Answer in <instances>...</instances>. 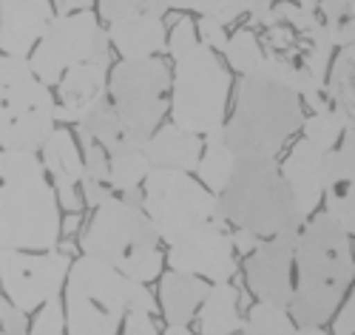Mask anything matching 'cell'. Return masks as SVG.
Masks as SVG:
<instances>
[{"mask_svg": "<svg viewBox=\"0 0 355 335\" xmlns=\"http://www.w3.org/2000/svg\"><path fill=\"white\" fill-rule=\"evenodd\" d=\"M69 248L51 250H0V287L3 295L26 316L37 313L46 301L60 298L69 270Z\"/></svg>", "mask_w": 355, "mask_h": 335, "instance_id": "obj_12", "label": "cell"}, {"mask_svg": "<svg viewBox=\"0 0 355 335\" xmlns=\"http://www.w3.org/2000/svg\"><path fill=\"white\" fill-rule=\"evenodd\" d=\"M51 6L57 15H63V12H74L77 9V0H51Z\"/></svg>", "mask_w": 355, "mask_h": 335, "instance_id": "obj_42", "label": "cell"}, {"mask_svg": "<svg viewBox=\"0 0 355 335\" xmlns=\"http://www.w3.org/2000/svg\"><path fill=\"white\" fill-rule=\"evenodd\" d=\"M54 15L51 0H0V54L28 57Z\"/></svg>", "mask_w": 355, "mask_h": 335, "instance_id": "obj_17", "label": "cell"}, {"mask_svg": "<svg viewBox=\"0 0 355 335\" xmlns=\"http://www.w3.org/2000/svg\"><path fill=\"white\" fill-rule=\"evenodd\" d=\"M299 230H287L270 239L245 259V282L259 301H270L279 307H290L293 298V256Z\"/></svg>", "mask_w": 355, "mask_h": 335, "instance_id": "obj_13", "label": "cell"}, {"mask_svg": "<svg viewBox=\"0 0 355 335\" xmlns=\"http://www.w3.org/2000/svg\"><path fill=\"white\" fill-rule=\"evenodd\" d=\"M324 210L349 233L355 236V176L347 179H333L324 188Z\"/></svg>", "mask_w": 355, "mask_h": 335, "instance_id": "obj_31", "label": "cell"}, {"mask_svg": "<svg viewBox=\"0 0 355 335\" xmlns=\"http://www.w3.org/2000/svg\"><path fill=\"white\" fill-rule=\"evenodd\" d=\"M28 335H66V313H63V301L51 298L35 316V324L28 329Z\"/></svg>", "mask_w": 355, "mask_h": 335, "instance_id": "obj_34", "label": "cell"}, {"mask_svg": "<svg viewBox=\"0 0 355 335\" xmlns=\"http://www.w3.org/2000/svg\"><path fill=\"white\" fill-rule=\"evenodd\" d=\"M233 165H236V157H233V151L225 145L222 128L205 134V148H202L199 165H196V171H193L202 185L208 188L211 194H219V191L227 185Z\"/></svg>", "mask_w": 355, "mask_h": 335, "instance_id": "obj_27", "label": "cell"}, {"mask_svg": "<svg viewBox=\"0 0 355 335\" xmlns=\"http://www.w3.org/2000/svg\"><path fill=\"white\" fill-rule=\"evenodd\" d=\"M162 335H193V332L188 329V324H168V329Z\"/></svg>", "mask_w": 355, "mask_h": 335, "instance_id": "obj_44", "label": "cell"}, {"mask_svg": "<svg viewBox=\"0 0 355 335\" xmlns=\"http://www.w3.org/2000/svg\"><path fill=\"white\" fill-rule=\"evenodd\" d=\"M279 168H282V176H284L287 188L295 199V207H299L302 219L307 222L318 210L324 188H327V182H330L333 151H324V148H318L302 137L290 148L287 160Z\"/></svg>", "mask_w": 355, "mask_h": 335, "instance_id": "obj_15", "label": "cell"}, {"mask_svg": "<svg viewBox=\"0 0 355 335\" xmlns=\"http://www.w3.org/2000/svg\"><path fill=\"white\" fill-rule=\"evenodd\" d=\"M355 282V256L349 233L330 216L315 210L299 227L293 256L290 316L295 324H324L341 307L344 293Z\"/></svg>", "mask_w": 355, "mask_h": 335, "instance_id": "obj_2", "label": "cell"}, {"mask_svg": "<svg viewBox=\"0 0 355 335\" xmlns=\"http://www.w3.org/2000/svg\"><path fill=\"white\" fill-rule=\"evenodd\" d=\"M60 202L37 154L6 151L0 179V250H51L60 245Z\"/></svg>", "mask_w": 355, "mask_h": 335, "instance_id": "obj_4", "label": "cell"}, {"mask_svg": "<svg viewBox=\"0 0 355 335\" xmlns=\"http://www.w3.org/2000/svg\"><path fill=\"white\" fill-rule=\"evenodd\" d=\"M302 134L313 145H318L324 151H333L344 137V126H341V119L333 108H324V111H313L310 117H304Z\"/></svg>", "mask_w": 355, "mask_h": 335, "instance_id": "obj_32", "label": "cell"}, {"mask_svg": "<svg viewBox=\"0 0 355 335\" xmlns=\"http://www.w3.org/2000/svg\"><path fill=\"white\" fill-rule=\"evenodd\" d=\"M333 335H355V287H352L349 298L344 301V307L336 310V318H333Z\"/></svg>", "mask_w": 355, "mask_h": 335, "instance_id": "obj_38", "label": "cell"}, {"mask_svg": "<svg viewBox=\"0 0 355 335\" xmlns=\"http://www.w3.org/2000/svg\"><path fill=\"white\" fill-rule=\"evenodd\" d=\"M222 219L230 227L270 239L304 225L276 157H236L227 185L216 194Z\"/></svg>", "mask_w": 355, "mask_h": 335, "instance_id": "obj_7", "label": "cell"}, {"mask_svg": "<svg viewBox=\"0 0 355 335\" xmlns=\"http://www.w3.org/2000/svg\"><path fill=\"white\" fill-rule=\"evenodd\" d=\"M63 295L66 335H159L157 298L148 284L92 256L71 261Z\"/></svg>", "mask_w": 355, "mask_h": 335, "instance_id": "obj_1", "label": "cell"}, {"mask_svg": "<svg viewBox=\"0 0 355 335\" xmlns=\"http://www.w3.org/2000/svg\"><path fill=\"white\" fill-rule=\"evenodd\" d=\"M165 261L171 270L191 273V276H199L208 284L230 282L236 276V270H239L236 248L230 239V225L227 222L214 225L208 230H202L199 236L168 248Z\"/></svg>", "mask_w": 355, "mask_h": 335, "instance_id": "obj_14", "label": "cell"}, {"mask_svg": "<svg viewBox=\"0 0 355 335\" xmlns=\"http://www.w3.org/2000/svg\"><path fill=\"white\" fill-rule=\"evenodd\" d=\"M196 35H199V40L208 46V49H214V51H225V46H227V37H230V32H227V26L225 23H219L214 15H202L199 20H196Z\"/></svg>", "mask_w": 355, "mask_h": 335, "instance_id": "obj_36", "label": "cell"}, {"mask_svg": "<svg viewBox=\"0 0 355 335\" xmlns=\"http://www.w3.org/2000/svg\"><path fill=\"white\" fill-rule=\"evenodd\" d=\"M74 126H77V137H92L94 142H100L105 148V154H111V151H116V148L125 145V142H137L123 128L120 114H116V108L111 105L108 94L88 105L80 114V119H77Z\"/></svg>", "mask_w": 355, "mask_h": 335, "instance_id": "obj_25", "label": "cell"}, {"mask_svg": "<svg viewBox=\"0 0 355 335\" xmlns=\"http://www.w3.org/2000/svg\"><path fill=\"white\" fill-rule=\"evenodd\" d=\"M225 60L227 66L236 71V74H253L261 69L264 63V46L256 35V28L245 26V28H236V32L227 37V46H225Z\"/></svg>", "mask_w": 355, "mask_h": 335, "instance_id": "obj_28", "label": "cell"}, {"mask_svg": "<svg viewBox=\"0 0 355 335\" xmlns=\"http://www.w3.org/2000/svg\"><path fill=\"white\" fill-rule=\"evenodd\" d=\"M330 108L338 114L344 131H355V43L344 46L330 63L324 83Z\"/></svg>", "mask_w": 355, "mask_h": 335, "instance_id": "obj_24", "label": "cell"}, {"mask_svg": "<svg viewBox=\"0 0 355 335\" xmlns=\"http://www.w3.org/2000/svg\"><path fill=\"white\" fill-rule=\"evenodd\" d=\"M37 154H40V162L54 185L60 207L69 213H80L85 202H83V191H80L83 151H80L77 137L69 128H54Z\"/></svg>", "mask_w": 355, "mask_h": 335, "instance_id": "obj_16", "label": "cell"}, {"mask_svg": "<svg viewBox=\"0 0 355 335\" xmlns=\"http://www.w3.org/2000/svg\"><path fill=\"white\" fill-rule=\"evenodd\" d=\"M171 69L162 57L120 60L108 69V100L131 139L148 142L168 114Z\"/></svg>", "mask_w": 355, "mask_h": 335, "instance_id": "obj_10", "label": "cell"}, {"mask_svg": "<svg viewBox=\"0 0 355 335\" xmlns=\"http://www.w3.org/2000/svg\"><path fill=\"white\" fill-rule=\"evenodd\" d=\"M80 250L142 284L162 276L165 253L154 222L142 205H131L120 196L94 207L80 236Z\"/></svg>", "mask_w": 355, "mask_h": 335, "instance_id": "obj_6", "label": "cell"}, {"mask_svg": "<svg viewBox=\"0 0 355 335\" xmlns=\"http://www.w3.org/2000/svg\"><path fill=\"white\" fill-rule=\"evenodd\" d=\"M199 335H233L242 329V316H239V287L230 282H216L205 293L199 310Z\"/></svg>", "mask_w": 355, "mask_h": 335, "instance_id": "obj_22", "label": "cell"}, {"mask_svg": "<svg viewBox=\"0 0 355 335\" xmlns=\"http://www.w3.org/2000/svg\"><path fill=\"white\" fill-rule=\"evenodd\" d=\"M304 103L293 88L268 74H242L236 85V108L222 134L233 157H279L293 134L302 131Z\"/></svg>", "mask_w": 355, "mask_h": 335, "instance_id": "obj_5", "label": "cell"}, {"mask_svg": "<svg viewBox=\"0 0 355 335\" xmlns=\"http://www.w3.org/2000/svg\"><path fill=\"white\" fill-rule=\"evenodd\" d=\"M165 0L157 6L145 9L134 17L108 23V43L116 49L120 60H142V57H159L168 49V28H165Z\"/></svg>", "mask_w": 355, "mask_h": 335, "instance_id": "obj_18", "label": "cell"}, {"mask_svg": "<svg viewBox=\"0 0 355 335\" xmlns=\"http://www.w3.org/2000/svg\"><path fill=\"white\" fill-rule=\"evenodd\" d=\"M219 0H165L168 9H176V12H193V15H211L216 9Z\"/></svg>", "mask_w": 355, "mask_h": 335, "instance_id": "obj_39", "label": "cell"}, {"mask_svg": "<svg viewBox=\"0 0 355 335\" xmlns=\"http://www.w3.org/2000/svg\"><path fill=\"white\" fill-rule=\"evenodd\" d=\"M54 128V91L35 74L28 57L0 54V148L37 154Z\"/></svg>", "mask_w": 355, "mask_h": 335, "instance_id": "obj_8", "label": "cell"}, {"mask_svg": "<svg viewBox=\"0 0 355 335\" xmlns=\"http://www.w3.org/2000/svg\"><path fill=\"white\" fill-rule=\"evenodd\" d=\"M208 282L191 276V273H180V270H168L159 279V304L168 324H188L191 318H196V310L208 293Z\"/></svg>", "mask_w": 355, "mask_h": 335, "instance_id": "obj_21", "label": "cell"}, {"mask_svg": "<svg viewBox=\"0 0 355 335\" xmlns=\"http://www.w3.org/2000/svg\"><path fill=\"white\" fill-rule=\"evenodd\" d=\"M293 335H330V332H324L321 324H295Z\"/></svg>", "mask_w": 355, "mask_h": 335, "instance_id": "obj_41", "label": "cell"}, {"mask_svg": "<svg viewBox=\"0 0 355 335\" xmlns=\"http://www.w3.org/2000/svg\"><path fill=\"white\" fill-rule=\"evenodd\" d=\"M202 148H205V139L193 131H185L176 123H168V126H159L148 142L142 145L145 151V160L151 168H159V171H182V173H193L196 165H199V157H202Z\"/></svg>", "mask_w": 355, "mask_h": 335, "instance_id": "obj_20", "label": "cell"}, {"mask_svg": "<svg viewBox=\"0 0 355 335\" xmlns=\"http://www.w3.org/2000/svg\"><path fill=\"white\" fill-rule=\"evenodd\" d=\"M273 3L276 0H219L211 15L225 26L236 23L239 17H250V26H261L264 17L270 15Z\"/></svg>", "mask_w": 355, "mask_h": 335, "instance_id": "obj_33", "label": "cell"}, {"mask_svg": "<svg viewBox=\"0 0 355 335\" xmlns=\"http://www.w3.org/2000/svg\"><path fill=\"white\" fill-rule=\"evenodd\" d=\"M142 210L168 248L225 222L216 194H211L193 173L182 171H148L142 182Z\"/></svg>", "mask_w": 355, "mask_h": 335, "instance_id": "obj_9", "label": "cell"}, {"mask_svg": "<svg viewBox=\"0 0 355 335\" xmlns=\"http://www.w3.org/2000/svg\"><path fill=\"white\" fill-rule=\"evenodd\" d=\"M108 69L111 63H80L71 66L57 83V123H77L80 114L108 94Z\"/></svg>", "mask_w": 355, "mask_h": 335, "instance_id": "obj_19", "label": "cell"}, {"mask_svg": "<svg viewBox=\"0 0 355 335\" xmlns=\"http://www.w3.org/2000/svg\"><path fill=\"white\" fill-rule=\"evenodd\" d=\"M318 17L336 49L355 43V0H318Z\"/></svg>", "mask_w": 355, "mask_h": 335, "instance_id": "obj_30", "label": "cell"}, {"mask_svg": "<svg viewBox=\"0 0 355 335\" xmlns=\"http://www.w3.org/2000/svg\"><path fill=\"white\" fill-rule=\"evenodd\" d=\"M0 335H28V318L0 293Z\"/></svg>", "mask_w": 355, "mask_h": 335, "instance_id": "obj_37", "label": "cell"}, {"mask_svg": "<svg viewBox=\"0 0 355 335\" xmlns=\"http://www.w3.org/2000/svg\"><path fill=\"white\" fill-rule=\"evenodd\" d=\"M151 171L139 142H125L108 154V182L114 196L131 205H142V182Z\"/></svg>", "mask_w": 355, "mask_h": 335, "instance_id": "obj_23", "label": "cell"}, {"mask_svg": "<svg viewBox=\"0 0 355 335\" xmlns=\"http://www.w3.org/2000/svg\"><path fill=\"white\" fill-rule=\"evenodd\" d=\"M3 168H6V151L0 148V179H3Z\"/></svg>", "mask_w": 355, "mask_h": 335, "instance_id": "obj_45", "label": "cell"}, {"mask_svg": "<svg viewBox=\"0 0 355 335\" xmlns=\"http://www.w3.org/2000/svg\"><path fill=\"white\" fill-rule=\"evenodd\" d=\"M230 239H233V248H236V253H253L259 245H261V236H256V233H250V230H242V227H233L230 230Z\"/></svg>", "mask_w": 355, "mask_h": 335, "instance_id": "obj_40", "label": "cell"}, {"mask_svg": "<svg viewBox=\"0 0 355 335\" xmlns=\"http://www.w3.org/2000/svg\"><path fill=\"white\" fill-rule=\"evenodd\" d=\"M165 51L173 60L168 97L171 123L199 137L222 128L227 119L233 77L219 51L199 40L196 23L188 17L173 23Z\"/></svg>", "mask_w": 355, "mask_h": 335, "instance_id": "obj_3", "label": "cell"}, {"mask_svg": "<svg viewBox=\"0 0 355 335\" xmlns=\"http://www.w3.org/2000/svg\"><path fill=\"white\" fill-rule=\"evenodd\" d=\"M94 3H97V17L108 26V23L125 20V17H134L145 9H151L159 0H94Z\"/></svg>", "mask_w": 355, "mask_h": 335, "instance_id": "obj_35", "label": "cell"}, {"mask_svg": "<svg viewBox=\"0 0 355 335\" xmlns=\"http://www.w3.org/2000/svg\"><path fill=\"white\" fill-rule=\"evenodd\" d=\"M35 74L54 88L60 77L80 63H111L108 32L94 9H74L54 15L40 43L28 54Z\"/></svg>", "mask_w": 355, "mask_h": 335, "instance_id": "obj_11", "label": "cell"}, {"mask_svg": "<svg viewBox=\"0 0 355 335\" xmlns=\"http://www.w3.org/2000/svg\"><path fill=\"white\" fill-rule=\"evenodd\" d=\"M295 321L287 307L270 301H256L248 318H242V335H293Z\"/></svg>", "mask_w": 355, "mask_h": 335, "instance_id": "obj_29", "label": "cell"}, {"mask_svg": "<svg viewBox=\"0 0 355 335\" xmlns=\"http://www.w3.org/2000/svg\"><path fill=\"white\" fill-rule=\"evenodd\" d=\"M77 225H80V213H69V219L60 225V233H71L77 230Z\"/></svg>", "mask_w": 355, "mask_h": 335, "instance_id": "obj_43", "label": "cell"}, {"mask_svg": "<svg viewBox=\"0 0 355 335\" xmlns=\"http://www.w3.org/2000/svg\"><path fill=\"white\" fill-rule=\"evenodd\" d=\"M352 256H355V250H352Z\"/></svg>", "mask_w": 355, "mask_h": 335, "instance_id": "obj_46", "label": "cell"}, {"mask_svg": "<svg viewBox=\"0 0 355 335\" xmlns=\"http://www.w3.org/2000/svg\"><path fill=\"white\" fill-rule=\"evenodd\" d=\"M80 151H83V176H80L83 202L97 207L114 196L108 182V154L92 137H80Z\"/></svg>", "mask_w": 355, "mask_h": 335, "instance_id": "obj_26", "label": "cell"}]
</instances>
